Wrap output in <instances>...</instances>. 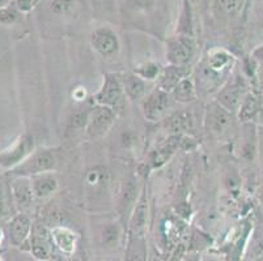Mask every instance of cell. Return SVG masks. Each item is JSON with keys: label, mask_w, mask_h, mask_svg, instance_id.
<instances>
[{"label": "cell", "mask_w": 263, "mask_h": 261, "mask_svg": "<svg viewBox=\"0 0 263 261\" xmlns=\"http://www.w3.org/2000/svg\"><path fill=\"white\" fill-rule=\"evenodd\" d=\"M262 28H263V20H262Z\"/></svg>", "instance_id": "38"}, {"label": "cell", "mask_w": 263, "mask_h": 261, "mask_svg": "<svg viewBox=\"0 0 263 261\" xmlns=\"http://www.w3.org/2000/svg\"><path fill=\"white\" fill-rule=\"evenodd\" d=\"M236 59L231 52L223 49H215L209 52L200 71V83L207 90H214L223 81L228 80Z\"/></svg>", "instance_id": "1"}, {"label": "cell", "mask_w": 263, "mask_h": 261, "mask_svg": "<svg viewBox=\"0 0 263 261\" xmlns=\"http://www.w3.org/2000/svg\"><path fill=\"white\" fill-rule=\"evenodd\" d=\"M90 45H92L93 50L104 59L116 56L121 47L117 33L107 26L96 29L90 35Z\"/></svg>", "instance_id": "6"}, {"label": "cell", "mask_w": 263, "mask_h": 261, "mask_svg": "<svg viewBox=\"0 0 263 261\" xmlns=\"http://www.w3.org/2000/svg\"><path fill=\"white\" fill-rule=\"evenodd\" d=\"M38 3H40V0H16V8L21 13H28L32 9H34Z\"/></svg>", "instance_id": "32"}, {"label": "cell", "mask_w": 263, "mask_h": 261, "mask_svg": "<svg viewBox=\"0 0 263 261\" xmlns=\"http://www.w3.org/2000/svg\"><path fill=\"white\" fill-rule=\"evenodd\" d=\"M73 4H75V0H52L50 3V9L52 13L63 16L72 11Z\"/></svg>", "instance_id": "28"}, {"label": "cell", "mask_w": 263, "mask_h": 261, "mask_svg": "<svg viewBox=\"0 0 263 261\" xmlns=\"http://www.w3.org/2000/svg\"><path fill=\"white\" fill-rule=\"evenodd\" d=\"M143 114L151 122L161 121L169 109L168 93L159 88L143 99Z\"/></svg>", "instance_id": "9"}, {"label": "cell", "mask_w": 263, "mask_h": 261, "mask_svg": "<svg viewBox=\"0 0 263 261\" xmlns=\"http://www.w3.org/2000/svg\"><path fill=\"white\" fill-rule=\"evenodd\" d=\"M55 166H57V159L52 152H50L49 149H40L32 152L29 157L25 158L20 165L13 167V174L32 178L45 172H51Z\"/></svg>", "instance_id": "2"}, {"label": "cell", "mask_w": 263, "mask_h": 261, "mask_svg": "<svg viewBox=\"0 0 263 261\" xmlns=\"http://www.w3.org/2000/svg\"><path fill=\"white\" fill-rule=\"evenodd\" d=\"M166 127H169L172 132L179 133L182 131H187L193 127V119L189 112H176L168 119Z\"/></svg>", "instance_id": "23"}, {"label": "cell", "mask_w": 263, "mask_h": 261, "mask_svg": "<svg viewBox=\"0 0 263 261\" xmlns=\"http://www.w3.org/2000/svg\"><path fill=\"white\" fill-rule=\"evenodd\" d=\"M174 98L177 102L181 104H187L191 102L194 98L197 97V92H195V85H194L193 80L189 77H185L178 83V85L173 89Z\"/></svg>", "instance_id": "22"}, {"label": "cell", "mask_w": 263, "mask_h": 261, "mask_svg": "<svg viewBox=\"0 0 263 261\" xmlns=\"http://www.w3.org/2000/svg\"><path fill=\"white\" fill-rule=\"evenodd\" d=\"M260 75H259V80H260V86L263 88V67H260Z\"/></svg>", "instance_id": "36"}, {"label": "cell", "mask_w": 263, "mask_h": 261, "mask_svg": "<svg viewBox=\"0 0 263 261\" xmlns=\"http://www.w3.org/2000/svg\"><path fill=\"white\" fill-rule=\"evenodd\" d=\"M253 57L260 64V67H263V43L253 51Z\"/></svg>", "instance_id": "33"}, {"label": "cell", "mask_w": 263, "mask_h": 261, "mask_svg": "<svg viewBox=\"0 0 263 261\" xmlns=\"http://www.w3.org/2000/svg\"><path fill=\"white\" fill-rule=\"evenodd\" d=\"M52 243L59 248L63 253L70 255L75 251L76 246V234L67 227H54L51 230Z\"/></svg>", "instance_id": "16"}, {"label": "cell", "mask_w": 263, "mask_h": 261, "mask_svg": "<svg viewBox=\"0 0 263 261\" xmlns=\"http://www.w3.org/2000/svg\"><path fill=\"white\" fill-rule=\"evenodd\" d=\"M147 247H145L144 234L130 233L126 252V261H145Z\"/></svg>", "instance_id": "18"}, {"label": "cell", "mask_w": 263, "mask_h": 261, "mask_svg": "<svg viewBox=\"0 0 263 261\" xmlns=\"http://www.w3.org/2000/svg\"><path fill=\"white\" fill-rule=\"evenodd\" d=\"M85 183L90 188H104L107 183V172L101 167H95L89 170L85 176Z\"/></svg>", "instance_id": "25"}, {"label": "cell", "mask_w": 263, "mask_h": 261, "mask_svg": "<svg viewBox=\"0 0 263 261\" xmlns=\"http://www.w3.org/2000/svg\"><path fill=\"white\" fill-rule=\"evenodd\" d=\"M12 195L13 200L20 208H28L33 203L34 193L32 190V183L30 178L26 176H18L12 183Z\"/></svg>", "instance_id": "13"}, {"label": "cell", "mask_w": 263, "mask_h": 261, "mask_svg": "<svg viewBox=\"0 0 263 261\" xmlns=\"http://www.w3.org/2000/svg\"><path fill=\"white\" fill-rule=\"evenodd\" d=\"M119 236L118 227L116 225H109V226L105 227L104 234H102V238H104V243L109 244V246H113L114 243H117V239Z\"/></svg>", "instance_id": "31"}, {"label": "cell", "mask_w": 263, "mask_h": 261, "mask_svg": "<svg viewBox=\"0 0 263 261\" xmlns=\"http://www.w3.org/2000/svg\"><path fill=\"white\" fill-rule=\"evenodd\" d=\"M116 116V110L110 109V107L101 106V105L93 107L90 110L89 121H88L87 128H85L87 135L92 138H99L105 136L113 126Z\"/></svg>", "instance_id": "5"}, {"label": "cell", "mask_w": 263, "mask_h": 261, "mask_svg": "<svg viewBox=\"0 0 263 261\" xmlns=\"http://www.w3.org/2000/svg\"><path fill=\"white\" fill-rule=\"evenodd\" d=\"M195 52V41L193 35L181 34L168 43L166 57L173 66H186Z\"/></svg>", "instance_id": "7"}, {"label": "cell", "mask_w": 263, "mask_h": 261, "mask_svg": "<svg viewBox=\"0 0 263 261\" xmlns=\"http://www.w3.org/2000/svg\"><path fill=\"white\" fill-rule=\"evenodd\" d=\"M219 4L226 13H237L243 4V0H219Z\"/></svg>", "instance_id": "30"}, {"label": "cell", "mask_w": 263, "mask_h": 261, "mask_svg": "<svg viewBox=\"0 0 263 261\" xmlns=\"http://www.w3.org/2000/svg\"><path fill=\"white\" fill-rule=\"evenodd\" d=\"M178 144L179 136H172V137L166 141V144H164L159 150H156V152H154L151 154L149 161H148L151 167H152V169H156V167L162 166L165 162H168V159L172 157L174 150L178 147Z\"/></svg>", "instance_id": "19"}, {"label": "cell", "mask_w": 263, "mask_h": 261, "mask_svg": "<svg viewBox=\"0 0 263 261\" xmlns=\"http://www.w3.org/2000/svg\"><path fill=\"white\" fill-rule=\"evenodd\" d=\"M3 210V195H2V191H0V212Z\"/></svg>", "instance_id": "35"}, {"label": "cell", "mask_w": 263, "mask_h": 261, "mask_svg": "<svg viewBox=\"0 0 263 261\" xmlns=\"http://www.w3.org/2000/svg\"><path fill=\"white\" fill-rule=\"evenodd\" d=\"M135 73L143 80H155L160 73V66L156 63H145L135 69Z\"/></svg>", "instance_id": "27"}, {"label": "cell", "mask_w": 263, "mask_h": 261, "mask_svg": "<svg viewBox=\"0 0 263 261\" xmlns=\"http://www.w3.org/2000/svg\"><path fill=\"white\" fill-rule=\"evenodd\" d=\"M30 183H32L34 197L38 198L49 197L58 188V180L52 175V172H45V174L32 176Z\"/></svg>", "instance_id": "12"}, {"label": "cell", "mask_w": 263, "mask_h": 261, "mask_svg": "<svg viewBox=\"0 0 263 261\" xmlns=\"http://www.w3.org/2000/svg\"><path fill=\"white\" fill-rule=\"evenodd\" d=\"M51 242L49 239V234L45 230H37L32 236V251L33 256L37 260L41 261H47L51 257L52 252V246Z\"/></svg>", "instance_id": "15"}, {"label": "cell", "mask_w": 263, "mask_h": 261, "mask_svg": "<svg viewBox=\"0 0 263 261\" xmlns=\"http://www.w3.org/2000/svg\"><path fill=\"white\" fill-rule=\"evenodd\" d=\"M232 114L220 106L217 102L209 105L205 112V124L207 128L214 133H221L231 124Z\"/></svg>", "instance_id": "10"}, {"label": "cell", "mask_w": 263, "mask_h": 261, "mask_svg": "<svg viewBox=\"0 0 263 261\" xmlns=\"http://www.w3.org/2000/svg\"><path fill=\"white\" fill-rule=\"evenodd\" d=\"M32 233V222L24 214L16 215L8 226V236L15 247H20L29 239Z\"/></svg>", "instance_id": "11"}, {"label": "cell", "mask_w": 263, "mask_h": 261, "mask_svg": "<svg viewBox=\"0 0 263 261\" xmlns=\"http://www.w3.org/2000/svg\"><path fill=\"white\" fill-rule=\"evenodd\" d=\"M260 109V101L258 95L254 93H248L246 97L243 98L242 104L238 109V118L242 122H248L252 118H254Z\"/></svg>", "instance_id": "21"}, {"label": "cell", "mask_w": 263, "mask_h": 261, "mask_svg": "<svg viewBox=\"0 0 263 261\" xmlns=\"http://www.w3.org/2000/svg\"><path fill=\"white\" fill-rule=\"evenodd\" d=\"M124 95H127L131 101H139L144 97L145 81L136 73H127L121 77Z\"/></svg>", "instance_id": "17"}, {"label": "cell", "mask_w": 263, "mask_h": 261, "mask_svg": "<svg viewBox=\"0 0 263 261\" xmlns=\"http://www.w3.org/2000/svg\"><path fill=\"white\" fill-rule=\"evenodd\" d=\"M21 20V12L13 7H3L0 8V24L11 25Z\"/></svg>", "instance_id": "26"}, {"label": "cell", "mask_w": 263, "mask_h": 261, "mask_svg": "<svg viewBox=\"0 0 263 261\" xmlns=\"http://www.w3.org/2000/svg\"><path fill=\"white\" fill-rule=\"evenodd\" d=\"M123 97L124 90L123 86H122L121 77L113 75V73H106L104 76V83L101 85V89L95 95L97 105L117 110L123 102Z\"/></svg>", "instance_id": "4"}, {"label": "cell", "mask_w": 263, "mask_h": 261, "mask_svg": "<svg viewBox=\"0 0 263 261\" xmlns=\"http://www.w3.org/2000/svg\"><path fill=\"white\" fill-rule=\"evenodd\" d=\"M148 219V204L145 197H142L139 203L134 208V212L130 218V233L144 234Z\"/></svg>", "instance_id": "20"}, {"label": "cell", "mask_w": 263, "mask_h": 261, "mask_svg": "<svg viewBox=\"0 0 263 261\" xmlns=\"http://www.w3.org/2000/svg\"><path fill=\"white\" fill-rule=\"evenodd\" d=\"M136 201V188L134 186L133 182H128L127 186H126V190H124L123 196H122L121 204L122 207L127 209L128 205H133Z\"/></svg>", "instance_id": "29"}, {"label": "cell", "mask_w": 263, "mask_h": 261, "mask_svg": "<svg viewBox=\"0 0 263 261\" xmlns=\"http://www.w3.org/2000/svg\"><path fill=\"white\" fill-rule=\"evenodd\" d=\"M258 198H259L260 204L263 205V187L259 190V192H258Z\"/></svg>", "instance_id": "34"}, {"label": "cell", "mask_w": 263, "mask_h": 261, "mask_svg": "<svg viewBox=\"0 0 263 261\" xmlns=\"http://www.w3.org/2000/svg\"><path fill=\"white\" fill-rule=\"evenodd\" d=\"M7 3H8V0H0V8H3V7H6Z\"/></svg>", "instance_id": "37"}, {"label": "cell", "mask_w": 263, "mask_h": 261, "mask_svg": "<svg viewBox=\"0 0 263 261\" xmlns=\"http://www.w3.org/2000/svg\"><path fill=\"white\" fill-rule=\"evenodd\" d=\"M187 67L186 66H173L171 64L169 67L162 71L160 76V89L164 92H173V89L178 85L181 80L187 77Z\"/></svg>", "instance_id": "14"}, {"label": "cell", "mask_w": 263, "mask_h": 261, "mask_svg": "<svg viewBox=\"0 0 263 261\" xmlns=\"http://www.w3.org/2000/svg\"><path fill=\"white\" fill-rule=\"evenodd\" d=\"M90 110H78L71 115L70 121H68V126H67V132L68 133H76L80 131H85L87 128L88 121H89Z\"/></svg>", "instance_id": "24"}, {"label": "cell", "mask_w": 263, "mask_h": 261, "mask_svg": "<svg viewBox=\"0 0 263 261\" xmlns=\"http://www.w3.org/2000/svg\"><path fill=\"white\" fill-rule=\"evenodd\" d=\"M248 85L241 76L236 75L229 77L216 95V102L231 114L237 112L248 94Z\"/></svg>", "instance_id": "3"}, {"label": "cell", "mask_w": 263, "mask_h": 261, "mask_svg": "<svg viewBox=\"0 0 263 261\" xmlns=\"http://www.w3.org/2000/svg\"><path fill=\"white\" fill-rule=\"evenodd\" d=\"M34 148L33 137L29 135H24L18 138L17 143L6 152L0 153V166L11 169L20 165L25 158L29 157Z\"/></svg>", "instance_id": "8"}]
</instances>
